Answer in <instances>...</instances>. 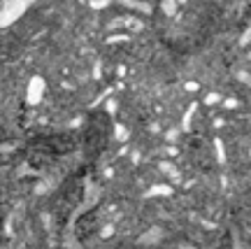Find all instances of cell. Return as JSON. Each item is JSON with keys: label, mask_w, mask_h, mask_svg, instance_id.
<instances>
[{"label": "cell", "mask_w": 251, "mask_h": 249, "mask_svg": "<svg viewBox=\"0 0 251 249\" xmlns=\"http://www.w3.org/2000/svg\"><path fill=\"white\" fill-rule=\"evenodd\" d=\"M109 138V124L105 114H91L84 131V151L89 156H98Z\"/></svg>", "instance_id": "6da1fadb"}]
</instances>
